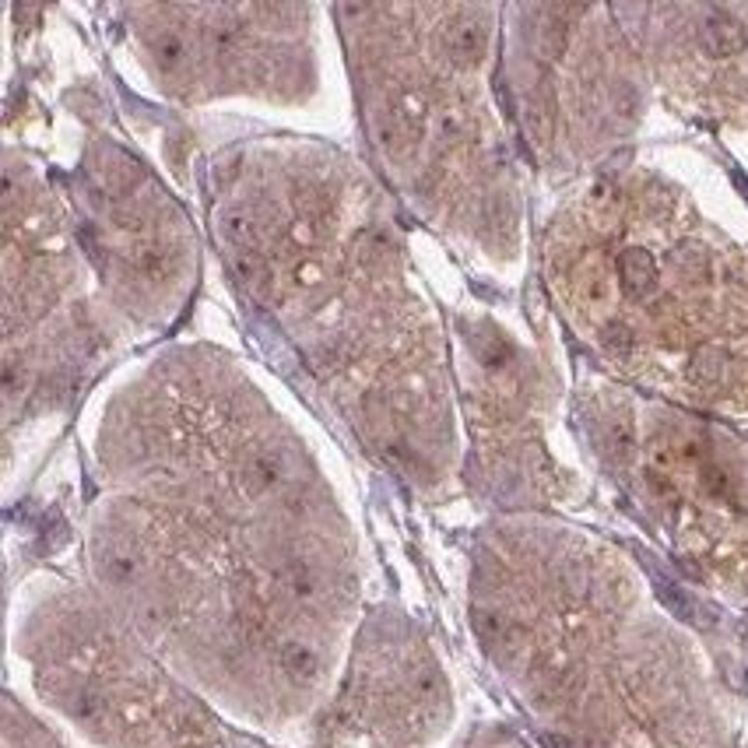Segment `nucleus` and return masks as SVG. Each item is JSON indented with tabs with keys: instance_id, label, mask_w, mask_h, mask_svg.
Masks as SVG:
<instances>
[{
	"instance_id": "1",
	"label": "nucleus",
	"mask_w": 748,
	"mask_h": 748,
	"mask_svg": "<svg viewBox=\"0 0 748 748\" xmlns=\"http://www.w3.org/2000/svg\"><path fill=\"white\" fill-rule=\"evenodd\" d=\"M95 569L144 636L218 689L295 710L348 612L345 531L303 436L236 359L152 355L95 429Z\"/></svg>"
},
{
	"instance_id": "2",
	"label": "nucleus",
	"mask_w": 748,
	"mask_h": 748,
	"mask_svg": "<svg viewBox=\"0 0 748 748\" xmlns=\"http://www.w3.org/2000/svg\"><path fill=\"white\" fill-rule=\"evenodd\" d=\"M204 194L211 243L246 310L376 464L439 489L461 461L454 352L380 176L334 144L253 137L211 155Z\"/></svg>"
},
{
	"instance_id": "3",
	"label": "nucleus",
	"mask_w": 748,
	"mask_h": 748,
	"mask_svg": "<svg viewBox=\"0 0 748 748\" xmlns=\"http://www.w3.org/2000/svg\"><path fill=\"white\" fill-rule=\"evenodd\" d=\"M369 169L432 232L510 257L517 187L492 106L496 11L461 4H341Z\"/></svg>"
},
{
	"instance_id": "4",
	"label": "nucleus",
	"mask_w": 748,
	"mask_h": 748,
	"mask_svg": "<svg viewBox=\"0 0 748 748\" xmlns=\"http://www.w3.org/2000/svg\"><path fill=\"white\" fill-rule=\"evenodd\" d=\"M552 246V288L615 362L699 401L748 397V260L664 194L597 187Z\"/></svg>"
},
{
	"instance_id": "5",
	"label": "nucleus",
	"mask_w": 748,
	"mask_h": 748,
	"mask_svg": "<svg viewBox=\"0 0 748 748\" xmlns=\"http://www.w3.org/2000/svg\"><path fill=\"white\" fill-rule=\"evenodd\" d=\"M67 190L29 152L4 169V439L64 415L116 355Z\"/></svg>"
},
{
	"instance_id": "6",
	"label": "nucleus",
	"mask_w": 748,
	"mask_h": 748,
	"mask_svg": "<svg viewBox=\"0 0 748 748\" xmlns=\"http://www.w3.org/2000/svg\"><path fill=\"white\" fill-rule=\"evenodd\" d=\"M67 204L116 345L166 331L187 310L201 271L183 204L106 130L81 144Z\"/></svg>"
},
{
	"instance_id": "7",
	"label": "nucleus",
	"mask_w": 748,
	"mask_h": 748,
	"mask_svg": "<svg viewBox=\"0 0 748 748\" xmlns=\"http://www.w3.org/2000/svg\"><path fill=\"white\" fill-rule=\"evenodd\" d=\"M130 53L162 99L299 106L317 92V8L306 4H130L116 8Z\"/></svg>"
},
{
	"instance_id": "8",
	"label": "nucleus",
	"mask_w": 748,
	"mask_h": 748,
	"mask_svg": "<svg viewBox=\"0 0 748 748\" xmlns=\"http://www.w3.org/2000/svg\"><path fill=\"white\" fill-rule=\"evenodd\" d=\"M513 36V99L545 159L594 148L636 113V85L622 50L587 8H527Z\"/></svg>"
}]
</instances>
